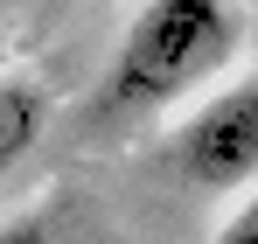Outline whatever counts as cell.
<instances>
[{
    "mask_svg": "<svg viewBox=\"0 0 258 244\" xmlns=\"http://www.w3.org/2000/svg\"><path fill=\"white\" fill-rule=\"evenodd\" d=\"M237 49H244L237 0H147L112 49L98 105L105 112H161L174 98H188L196 84H210Z\"/></svg>",
    "mask_w": 258,
    "mask_h": 244,
    "instance_id": "obj_1",
    "label": "cell"
},
{
    "mask_svg": "<svg viewBox=\"0 0 258 244\" xmlns=\"http://www.w3.org/2000/svg\"><path fill=\"white\" fill-rule=\"evenodd\" d=\"M168 154H174V174L188 189H203V196L258 181V70L223 84L216 98H203L188 119L174 126Z\"/></svg>",
    "mask_w": 258,
    "mask_h": 244,
    "instance_id": "obj_2",
    "label": "cell"
},
{
    "mask_svg": "<svg viewBox=\"0 0 258 244\" xmlns=\"http://www.w3.org/2000/svg\"><path fill=\"white\" fill-rule=\"evenodd\" d=\"M49 84L42 77H0V174L49 133Z\"/></svg>",
    "mask_w": 258,
    "mask_h": 244,
    "instance_id": "obj_3",
    "label": "cell"
},
{
    "mask_svg": "<svg viewBox=\"0 0 258 244\" xmlns=\"http://www.w3.org/2000/svg\"><path fill=\"white\" fill-rule=\"evenodd\" d=\"M49 209H14L7 223H0V244H49Z\"/></svg>",
    "mask_w": 258,
    "mask_h": 244,
    "instance_id": "obj_4",
    "label": "cell"
},
{
    "mask_svg": "<svg viewBox=\"0 0 258 244\" xmlns=\"http://www.w3.org/2000/svg\"><path fill=\"white\" fill-rule=\"evenodd\" d=\"M210 244H258V196H244V203L230 209L223 223H216V237Z\"/></svg>",
    "mask_w": 258,
    "mask_h": 244,
    "instance_id": "obj_5",
    "label": "cell"
},
{
    "mask_svg": "<svg viewBox=\"0 0 258 244\" xmlns=\"http://www.w3.org/2000/svg\"><path fill=\"white\" fill-rule=\"evenodd\" d=\"M0 49H7V28H0Z\"/></svg>",
    "mask_w": 258,
    "mask_h": 244,
    "instance_id": "obj_6",
    "label": "cell"
}]
</instances>
